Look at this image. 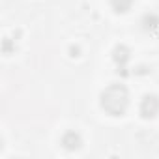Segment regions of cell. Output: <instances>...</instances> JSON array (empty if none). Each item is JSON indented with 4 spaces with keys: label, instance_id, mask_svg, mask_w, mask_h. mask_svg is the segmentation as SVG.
I'll return each instance as SVG.
<instances>
[{
    "label": "cell",
    "instance_id": "obj_1",
    "mask_svg": "<svg viewBox=\"0 0 159 159\" xmlns=\"http://www.w3.org/2000/svg\"><path fill=\"white\" fill-rule=\"evenodd\" d=\"M127 105H129V96L125 86L122 84H111L101 94V107L111 116H122L127 111Z\"/></svg>",
    "mask_w": 159,
    "mask_h": 159
},
{
    "label": "cell",
    "instance_id": "obj_4",
    "mask_svg": "<svg viewBox=\"0 0 159 159\" xmlns=\"http://www.w3.org/2000/svg\"><path fill=\"white\" fill-rule=\"evenodd\" d=\"M131 4H133V0H112V8H114V11H120V13L127 11V10L131 8Z\"/></svg>",
    "mask_w": 159,
    "mask_h": 159
},
{
    "label": "cell",
    "instance_id": "obj_5",
    "mask_svg": "<svg viewBox=\"0 0 159 159\" xmlns=\"http://www.w3.org/2000/svg\"><path fill=\"white\" fill-rule=\"evenodd\" d=\"M114 58H116V62H118V64L122 62V66H124V64H125V60L129 58L127 49H125V47H118V49L114 51Z\"/></svg>",
    "mask_w": 159,
    "mask_h": 159
},
{
    "label": "cell",
    "instance_id": "obj_2",
    "mask_svg": "<svg viewBox=\"0 0 159 159\" xmlns=\"http://www.w3.org/2000/svg\"><path fill=\"white\" fill-rule=\"evenodd\" d=\"M157 111H159V99H157L155 96H146V98L142 99V103H140V112H142V116H144V118H152V116L157 114Z\"/></svg>",
    "mask_w": 159,
    "mask_h": 159
},
{
    "label": "cell",
    "instance_id": "obj_3",
    "mask_svg": "<svg viewBox=\"0 0 159 159\" xmlns=\"http://www.w3.org/2000/svg\"><path fill=\"white\" fill-rule=\"evenodd\" d=\"M62 144H64V148H67V150H77V148H81L83 140H81V135H79V133L67 131V133L62 137Z\"/></svg>",
    "mask_w": 159,
    "mask_h": 159
}]
</instances>
